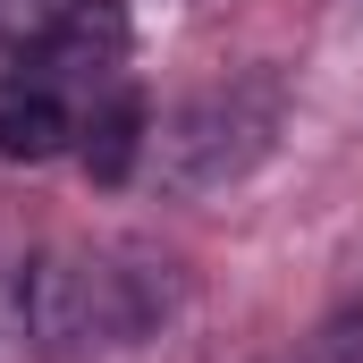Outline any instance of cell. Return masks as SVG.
Returning <instances> with one entry per match:
<instances>
[{
	"mask_svg": "<svg viewBox=\"0 0 363 363\" xmlns=\"http://www.w3.org/2000/svg\"><path fill=\"white\" fill-rule=\"evenodd\" d=\"M186 313V262L101 237V245H43L17 271V330L43 363H93L161 338Z\"/></svg>",
	"mask_w": 363,
	"mask_h": 363,
	"instance_id": "6da1fadb",
	"label": "cell"
},
{
	"mask_svg": "<svg viewBox=\"0 0 363 363\" xmlns=\"http://www.w3.org/2000/svg\"><path fill=\"white\" fill-rule=\"evenodd\" d=\"M279 127H287V77L279 68H245V77H220V85L186 93L178 110L144 135V161L152 186L203 203V194H228L271 161Z\"/></svg>",
	"mask_w": 363,
	"mask_h": 363,
	"instance_id": "7a4b0ae2",
	"label": "cell"
},
{
	"mask_svg": "<svg viewBox=\"0 0 363 363\" xmlns=\"http://www.w3.org/2000/svg\"><path fill=\"white\" fill-rule=\"evenodd\" d=\"M77 135V93L43 68H17L0 85V161H51Z\"/></svg>",
	"mask_w": 363,
	"mask_h": 363,
	"instance_id": "3957f363",
	"label": "cell"
},
{
	"mask_svg": "<svg viewBox=\"0 0 363 363\" xmlns=\"http://www.w3.org/2000/svg\"><path fill=\"white\" fill-rule=\"evenodd\" d=\"M85 135H93V144H85V161L101 169V178H118V169L144 152V110H135L127 93H110V101L93 110V127H85Z\"/></svg>",
	"mask_w": 363,
	"mask_h": 363,
	"instance_id": "277c9868",
	"label": "cell"
},
{
	"mask_svg": "<svg viewBox=\"0 0 363 363\" xmlns=\"http://www.w3.org/2000/svg\"><path fill=\"white\" fill-rule=\"evenodd\" d=\"M304 363H363V296H347V304L330 313V330L313 338Z\"/></svg>",
	"mask_w": 363,
	"mask_h": 363,
	"instance_id": "5b68a950",
	"label": "cell"
}]
</instances>
